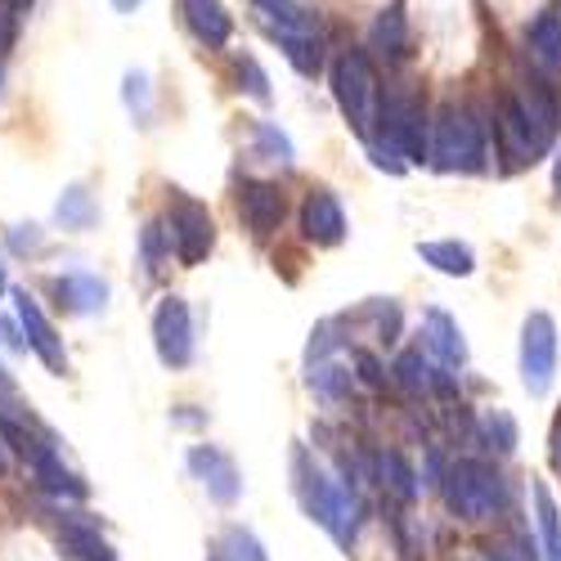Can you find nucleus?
Wrapping results in <instances>:
<instances>
[{
  "instance_id": "obj_28",
  "label": "nucleus",
  "mask_w": 561,
  "mask_h": 561,
  "mask_svg": "<svg viewBox=\"0 0 561 561\" xmlns=\"http://www.w3.org/2000/svg\"><path fill=\"white\" fill-rule=\"evenodd\" d=\"M122 100H126V113H130L139 126H149V117H153V85H149V72H145V68L126 72Z\"/></svg>"
},
{
  "instance_id": "obj_4",
  "label": "nucleus",
  "mask_w": 561,
  "mask_h": 561,
  "mask_svg": "<svg viewBox=\"0 0 561 561\" xmlns=\"http://www.w3.org/2000/svg\"><path fill=\"white\" fill-rule=\"evenodd\" d=\"M373 122H378V139L404 158V167H423L427 162L432 122H427L423 104H417L413 95H404V90H391L387 100H378V113H373Z\"/></svg>"
},
{
  "instance_id": "obj_19",
  "label": "nucleus",
  "mask_w": 561,
  "mask_h": 561,
  "mask_svg": "<svg viewBox=\"0 0 561 561\" xmlns=\"http://www.w3.org/2000/svg\"><path fill=\"white\" fill-rule=\"evenodd\" d=\"M503 135H507V149L517 158H535V153L548 149V130H539L530 122V113L517 104V95L503 100Z\"/></svg>"
},
{
  "instance_id": "obj_26",
  "label": "nucleus",
  "mask_w": 561,
  "mask_h": 561,
  "mask_svg": "<svg viewBox=\"0 0 561 561\" xmlns=\"http://www.w3.org/2000/svg\"><path fill=\"white\" fill-rule=\"evenodd\" d=\"M535 512H539V535H543V561H561V512L548 485H535Z\"/></svg>"
},
{
  "instance_id": "obj_37",
  "label": "nucleus",
  "mask_w": 561,
  "mask_h": 561,
  "mask_svg": "<svg viewBox=\"0 0 561 561\" xmlns=\"http://www.w3.org/2000/svg\"><path fill=\"white\" fill-rule=\"evenodd\" d=\"M0 342H5L10 351H27V342H23V329L10 319V314H0Z\"/></svg>"
},
{
  "instance_id": "obj_27",
  "label": "nucleus",
  "mask_w": 561,
  "mask_h": 561,
  "mask_svg": "<svg viewBox=\"0 0 561 561\" xmlns=\"http://www.w3.org/2000/svg\"><path fill=\"white\" fill-rule=\"evenodd\" d=\"M216 552H220V561H270L265 543H261V539H256L248 526H229V530L220 535Z\"/></svg>"
},
{
  "instance_id": "obj_38",
  "label": "nucleus",
  "mask_w": 561,
  "mask_h": 561,
  "mask_svg": "<svg viewBox=\"0 0 561 561\" xmlns=\"http://www.w3.org/2000/svg\"><path fill=\"white\" fill-rule=\"evenodd\" d=\"M171 423H175V427H198V423H203V413H190V404H180V409L171 413Z\"/></svg>"
},
{
  "instance_id": "obj_44",
  "label": "nucleus",
  "mask_w": 561,
  "mask_h": 561,
  "mask_svg": "<svg viewBox=\"0 0 561 561\" xmlns=\"http://www.w3.org/2000/svg\"><path fill=\"white\" fill-rule=\"evenodd\" d=\"M10 293V278H5V265H0V297Z\"/></svg>"
},
{
  "instance_id": "obj_39",
  "label": "nucleus",
  "mask_w": 561,
  "mask_h": 561,
  "mask_svg": "<svg viewBox=\"0 0 561 561\" xmlns=\"http://www.w3.org/2000/svg\"><path fill=\"white\" fill-rule=\"evenodd\" d=\"M252 5L261 10V19H270V14H278V10H284L288 0H252Z\"/></svg>"
},
{
  "instance_id": "obj_8",
  "label": "nucleus",
  "mask_w": 561,
  "mask_h": 561,
  "mask_svg": "<svg viewBox=\"0 0 561 561\" xmlns=\"http://www.w3.org/2000/svg\"><path fill=\"white\" fill-rule=\"evenodd\" d=\"M0 436L14 440V449L27 458L32 477H36V485H41L45 494H55V499H85V481H81V477L72 472V467L64 462V454H59L55 445L32 440V436H19V432H14V427H5V423H0Z\"/></svg>"
},
{
  "instance_id": "obj_43",
  "label": "nucleus",
  "mask_w": 561,
  "mask_h": 561,
  "mask_svg": "<svg viewBox=\"0 0 561 561\" xmlns=\"http://www.w3.org/2000/svg\"><path fill=\"white\" fill-rule=\"evenodd\" d=\"M0 472H10V454H5V436H0Z\"/></svg>"
},
{
  "instance_id": "obj_34",
  "label": "nucleus",
  "mask_w": 561,
  "mask_h": 561,
  "mask_svg": "<svg viewBox=\"0 0 561 561\" xmlns=\"http://www.w3.org/2000/svg\"><path fill=\"white\" fill-rule=\"evenodd\" d=\"M239 81H243V90L256 100V104H270L274 100V90H270V77H265V68L252 59V55H243L239 59Z\"/></svg>"
},
{
  "instance_id": "obj_41",
  "label": "nucleus",
  "mask_w": 561,
  "mask_h": 561,
  "mask_svg": "<svg viewBox=\"0 0 561 561\" xmlns=\"http://www.w3.org/2000/svg\"><path fill=\"white\" fill-rule=\"evenodd\" d=\"M552 462H557V472H561V423H557V432H552Z\"/></svg>"
},
{
  "instance_id": "obj_1",
  "label": "nucleus",
  "mask_w": 561,
  "mask_h": 561,
  "mask_svg": "<svg viewBox=\"0 0 561 561\" xmlns=\"http://www.w3.org/2000/svg\"><path fill=\"white\" fill-rule=\"evenodd\" d=\"M293 490H297L310 522H319L342 548L355 543V526H359L355 490L342 485L337 477H329V467H323L306 445H293Z\"/></svg>"
},
{
  "instance_id": "obj_32",
  "label": "nucleus",
  "mask_w": 561,
  "mask_h": 561,
  "mask_svg": "<svg viewBox=\"0 0 561 561\" xmlns=\"http://www.w3.org/2000/svg\"><path fill=\"white\" fill-rule=\"evenodd\" d=\"M5 252L10 256H41L45 252V229L41 225H10L5 229Z\"/></svg>"
},
{
  "instance_id": "obj_22",
  "label": "nucleus",
  "mask_w": 561,
  "mask_h": 561,
  "mask_svg": "<svg viewBox=\"0 0 561 561\" xmlns=\"http://www.w3.org/2000/svg\"><path fill=\"white\" fill-rule=\"evenodd\" d=\"M55 220H59V229H72V233L95 229V225H100V203H95V194H90L85 184H68V190L59 194V203H55Z\"/></svg>"
},
{
  "instance_id": "obj_29",
  "label": "nucleus",
  "mask_w": 561,
  "mask_h": 561,
  "mask_svg": "<svg viewBox=\"0 0 561 561\" xmlns=\"http://www.w3.org/2000/svg\"><path fill=\"white\" fill-rule=\"evenodd\" d=\"M256 158L261 162H274V167H293L297 149H293L288 130H278L274 122H256Z\"/></svg>"
},
{
  "instance_id": "obj_2",
  "label": "nucleus",
  "mask_w": 561,
  "mask_h": 561,
  "mask_svg": "<svg viewBox=\"0 0 561 561\" xmlns=\"http://www.w3.org/2000/svg\"><path fill=\"white\" fill-rule=\"evenodd\" d=\"M440 490L458 522H490L507 507V481L499 477V467L481 458H458L445 472Z\"/></svg>"
},
{
  "instance_id": "obj_7",
  "label": "nucleus",
  "mask_w": 561,
  "mask_h": 561,
  "mask_svg": "<svg viewBox=\"0 0 561 561\" xmlns=\"http://www.w3.org/2000/svg\"><path fill=\"white\" fill-rule=\"evenodd\" d=\"M557 378V323L548 310H530L522 323V382L535 400L552 391Z\"/></svg>"
},
{
  "instance_id": "obj_18",
  "label": "nucleus",
  "mask_w": 561,
  "mask_h": 561,
  "mask_svg": "<svg viewBox=\"0 0 561 561\" xmlns=\"http://www.w3.org/2000/svg\"><path fill=\"white\" fill-rule=\"evenodd\" d=\"M526 50L543 72H561V14L543 10L526 27Z\"/></svg>"
},
{
  "instance_id": "obj_42",
  "label": "nucleus",
  "mask_w": 561,
  "mask_h": 561,
  "mask_svg": "<svg viewBox=\"0 0 561 561\" xmlns=\"http://www.w3.org/2000/svg\"><path fill=\"white\" fill-rule=\"evenodd\" d=\"M552 190H557V198H561V149H557V162H552Z\"/></svg>"
},
{
  "instance_id": "obj_16",
  "label": "nucleus",
  "mask_w": 561,
  "mask_h": 561,
  "mask_svg": "<svg viewBox=\"0 0 561 561\" xmlns=\"http://www.w3.org/2000/svg\"><path fill=\"white\" fill-rule=\"evenodd\" d=\"M59 539L77 561H117V548L104 539V530L85 517V512H64L59 517Z\"/></svg>"
},
{
  "instance_id": "obj_30",
  "label": "nucleus",
  "mask_w": 561,
  "mask_h": 561,
  "mask_svg": "<svg viewBox=\"0 0 561 561\" xmlns=\"http://www.w3.org/2000/svg\"><path fill=\"white\" fill-rule=\"evenodd\" d=\"M396 382H400L409 396L432 391V364L423 359V351H404V355L396 359Z\"/></svg>"
},
{
  "instance_id": "obj_14",
  "label": "nucleus",
  "mask_w": 561,
  "mask_h": 561,
  "mask_svg": "<svg viewBox=\"0 0 561 561\" xmlns=\"http://www.w3.org/2000/svg\"><path fill=\"white\" fill-rule=\"evenodd\" d=\"M175 5H180V19L194 32L198 45H207V50H225L229 36H233V19H229V10L220 5V0H175Z\"/></svg>"
},
{
  "instance_id": "obj_13",
  "label": "nucleus",
  "mask_w": 561,
  "mask_h": 561,
  "mask_svg": "<svg viewBox=\"0 0 561 561\" xmlns=\"http://www.w3.org/2000/svg\"><path fill=\"white\" fill-rule=\"evenodd\" d=\"M301 229L314 248H337L346 239V211L333 190H310L301 203Z\"/></svg>"
},
{
  "instance_id": "obj_40",
  "label": "nucleus",
  "mask_w": 561,
  "mask_h": 561,
  "mask_svg": "<svg viewBox=\"0 0 561 561\" xmlns=\"http://www.w3.org/2000/svg\"><path fill=\"white\" fill-rule=\"evenodd\" d=\"M139 5H145V0H113V10H117V14H135Z\"/></svg>"
},
{
  "instance_id": "obj_11",
  "label": "nucleus",
  "mask_w": 561,
  "mask_h": 561,
  "mask_svg": "<svg viewBox=\"0 0 561 561\" xmlns=\"http://www.w3.org/2000/svg\"><path fill=\"white\" fill-rule=\"evenodd\" d=\"M14 314H19V329H23L27 351H36V359L50 368L55 378H64V373H68V351H64V337H59V329L50 323V314L41 310V301L19 288L14 293Z\"/></svg>"
},
{
  "instance_id": "obj_35",
  "label": "nucleus",
  "mask_w": 561,
  "mask_h": 561,
  "mask_svg": "<svg viewBox=\"0 0 561 561\" xmlns=\"http://www.w3.org/2000/svg\"><path fill=\"white\" fill-rule=\"evenodd\" d=\"M351 364L359 368V378L368 387H387V373H382V364H378V355H373V351H351Z\"/></svg>"
},
{
  "instance_id": "obj_15",
  "label": "nucleus",
  "mask_w": 561,
  "mask_h": 561,
  "mask_svg": "<svg viewBox=\"0 0 561 561\" xmlns=\"http://www.w3.org/2000/svg\"><path fill=\"white\" fill-rule=\"evenodd\" d=\"M55 297L68 314H104L108 310V284L100 274H85V270H68L55 278Z\"/></svg>"
},
{
  "instance_id": "obj_10",
  "label": "nucleus",
  "mask_w": 561,
  "mask_h": 561,
  "mask_svg": "<svg viewBox=\"0 0 561 561\" xmlns=\"http://www.w3.org/2000/svg\"><path fill=\"white\" fill-rule=\"evenodd\" d=\"M184 462H190L194 481L207 490V499L216 507H233L243 499V472H239V462H233V454H225L220 445H194L184 454Z\"/></svg>"
},
{
  "instance_id": "obj_3",
  "label": "nucleus",
  "mask_w": 561,
  "mask_h": 561,
  "mask_svg": "<svg viewBox=\"0 0 561 561\" xmlns=\"http://www.w3.org/2000/svg\"><path fill=\"white\" fill-rule=\"evenodd\" d=\"M427 162H436L440 171H481L485 167V126L477 122L472 108L449 104L432 122Z\"/></svg>"
},
{
  "instance_id": "obj_25",
  "label": "nucleus",
  "mask_w": 561,
  "mask_h": 561,
  "mask_svg": "<svg viewBox=\"0 0 561 561\" xmlns=\"http://www.w3.org/2000/svg\"><path fill=\"white\" fill-rule=\"evenodd\" d=\"M517 104L530 113V122L539 126V130H557V122H561V108H557V95L543 85V81H522V90H517Z\"/></svg>"
},
{
  "instance_id": "obj_23",
  "label": "nucleus",
  "mask_w": 561,
  "mask_h": 561,
  "mask_svg": "<svg viewBox=\"0 0 561 561\" xmlns=\"http://www.w3.org/2000/svg\"><path fill=\"white\" fill-rule=\"evenodd\" d=\"M368 41H373V50H378L382 59H404V55H409L404 10H400V5L382 10V14H378V23H373V32H368Z\"/></svg>"
},
{
  "instance_id": "obj_9",
  "label": "nucleus",
  "mask_w": 561,
  "mask_h": 561,
  "mask_svg": "<svg viewBox=\"0 0 561 561\" xmlns=\"http://www.w3.org/2000/svg\"><path fill=\"white\" fill-rule=\"evenodd\" d=\"M153 351L167 368H190L194 364V314L184 297H162L153 310Z\"/></svg>"
},
{
  "instance_id": "obj_17",
  "label": "nucleus",
  "mask_w": 561,
  "mask_h": 561,
  "mask_svg": "<svg viewBox=\"0 0 561 561\" xmlns=\"http://www.w3.org/2000/svg\"><path fill=\"white\" fill-rule=\"evenodd\" d=\"M423 337H427V351L436 355V364H445V368H462L467 364V342H462V329H458V319L454 314H445V310H427L423 314Z\"/></svg>"
},
{
  "instance_id": "obj_5",
  "label": "nucleus",
  "mask_w": 561,
  "mask_h": 561,
  "mask_svg": "<svg viewBox=\"0 0 561 561\" xmlns=\"http://www.w3.org/2000/svg\"><path fill=\"white\" fill-rule=\"evenodd\" d=\"M333 95L346 126L359 139H373V113H378V77L364 50H342L333 64Z\"/></svg>"
},
{
  "instance_id": "obj_21",
  "label": "nucleus",
  "mask_w": 561,
  "mask_h": 561,
  "mask_svg": "<svg viewBox=\"0 0 561 561\" xmlns=\"http://www.w3.org/2000/svg\"><path fill=\"white\" fill-rule=\"evenodd\" d=\"M417 261H427L432 270L449 274V278H467L477 270V252L458 243V239H432V243H417Z\"/></svg>"
},
{
  "instance_id": "obj_31",
  "label": "nucleus",
  "mask_w": 561,
  "mask_h": 561,
  "mask_svg": "<svg viewBox=\"0 0 561 561\" xmlns=\"http://www.w3.org/2000/svg\"><path fill=\"white\" fill-rule=\"evenodd\" d=\"M481 432H485V445H490L494 454H503V458H507L512 449H517V423H512V413H503V409L485 413Z\"/></svg>"
},
{
  "instance_id": "obj_20",
  "label": "nucleus",
  "mask_w": 561,
  "mask_h": 561,
  "mask_svg": "<svg viewBox=\"0 0 561 561\" xmlns=\"http://www.w3.org/2000/svg\"><path fill=\"white\" fill-rule=\"evenodd\" d=\"M306 382H310V391H314L319 400L337 404V400H351V391H355V373H351L342 359L323 355V359L306 364Z\"/></svg>"
},
{
  "instance_id": "obj_6",
  "label": "nucleus",
  "mask_w": 561,
  "mask_h": 561,
  "mask_svg": "<svg viewBox=\"0 0 561 561\" xmlns=\"http://www.w3.org/2000/svg\"><path fill=\"white\" fill-rule=\"evenodd\" d=\"M162 229H167V239H171V252L184 265H203L211 256V248H216V220H211V211L198 198L175 194Z\"/></svg>"
},
{
  "instance_id": "obj_12",
  "label": "nucleus",
  "mask_w": 561,
  "mask_h": 561,
  "mask_svg": "<svg viewBox=\"0 0 561 561\" xmlns=\"http://www.w3.org/2000/svg\"><path fill=\"white\" fill-rule=\"evenodd\" d=\"M284 211H288V203H284V190H278V184H270V180H243V190H239V216H243V225L256 233V239H270V233L284 225Z\"/></svg>"
},
{
  "instance_id": "obj_24",
  "label": "nucleus",
  "mask_w": 561,
  "mask_h": 561,
  "mask_svg": "<svg viewBox=\"0 0 561 561\" xmlns=\"http://www.w3.org/2000/svg\"><path fill=\"white\" fill-rule=\"evenodd\" d=\"M378 477H382V485H387V494H396L400 503H413L417 499V472L409 467V458L404 454H396V449H387V454H378Z\"/></svg>"
},
{
  "instance_id": "obj_33",
  "label": "nucleus",
  "mask_w": 561,
  "mask_h": 561,
  "mask_svg": "<svg viewBox=\"0 0 561 561\" xmlns=\"http://www.w3.org/2000/svg\"><path fill=\"white\" fill-rule=\"evenodd\" d=\"M139 248H145V265H149L153 274L162 270V261H171V239H167V229H162L158 220L145 225V233H139Z\"/></svg>"
},
{
  "instance_id": "obj_45",
  "label": "nucleus",
  "mask_w": 561,
  "mask_h": 561,
  "mask_svg": "<svg viewBox=\"0 0 561 561\" xmlns=\"http://www.w3.org/2000/svg\"><path fill=\"white\" fill-rule=\"evenodd\" d=\"M477 561H485V557H477Z\"/></svg>"
},
{
  "instance_id": "obj_36",
  "label": "nucleus",
  "mask_w": 561,
  "mask_h": 561,
  "mask_svg": "<svg viewBox=\"0 0 561 561\" xmlns=\"http://www.w3.org/2000/svg\"><path fill=\"white\" fill-rule=\"evenodd\" d=\"M14 36H19V14H14L10 0H0V55L14 45Z\"/></svg>"
}]
</instances>
